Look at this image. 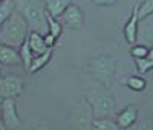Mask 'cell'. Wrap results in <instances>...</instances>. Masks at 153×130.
Instances as JSON below:
<instances>
[{"label":"cell","instance_id":"1","mask_svg":"<svg viewBox=\"0 0 153 130\" xmlns=\"http://www.w3.org/2000/svg\"><path fill=\"white\" fill-rule=\"evenodd\" d=\"M28 28L29 25L26 19L16 9L12 12V16L0 28V43L12 46L16 49L20 48L28 38Z\"/></svg>","mask_w":153,"mask_h":130},{"label":"cell","instance_id":"2","mask_svg":"<svg viewBox=\"0 0 153 130\" xmlns=\"http://www.w3.org/2000/svg\"><path fill=\"white\" fill-rule=\"evenodd\" d=\"M86 103L89 104L92 112L94 120L98 118H112L117 110V103L112 95V92L109 90V87H95L91 89L84 97Z\"/></svg>","mask_w":153,"mask_h":130},{"label":"cell","instance_id":"3","mask_svg":"<svg viewBox=\"0 0 153 130\" xmlns=\"http://www.w3.org/2000/svg\"><path fill=\"white\" fill-rule=\"evenodd\" d=\"M16 9L26 19L31 31L42 32L48 29L46 6L37 0H16Z\"/></svg>","mask_w":153,"mask_h":130},{"label":"cell","instance_id":"4","mask_svg":"<svg viewBox=\"0 0 153 130\" xmlns=\"http://www.w3.org/2000/svg\"><path fill=\"white\" fill-rule=\"evenodd\" d=\"M87 71L92 74V77L101 86L109 87L115 75V71H117V58L110 55H101L92 58L87 63Z\"/></svg>","mask_w":153,"mask_h":130},{"label":"cell","instance_id":"5","mask_svg":"<svg viewBox=\"0 0 153 130\" xmlns=\"http://www.w3.org/2000/svg\"><path fill=\"white\" fill-rule=\"evenodd\" d=\"M2 121L6 130H17L20 127V116L17 113V104L14 98H6L0 104Z\"/></svg>","mask_w":153,"mask_h":130},{"label":"cell","instance_id":"6","mask_svg":"<svg viewBox=\"0 0 153 130\" xmlns=\"http://www.w3.org/2000/svg\"><path fill=\"white\" fill-rule=\"evenodd\" d=\"M23 92V80L16 75L0 78V98H17Z\"/></svg>","mask_w":153,"mask_h":130},{"label":"cell","instance_id":"7","mask_svg":"<svg viewBox=\"0 0 153 130\" xmlns=\"http://www.w3.org/2000/svg\"><path fill=\"white\" fill-rule=\"evenodd\" d=\"M60 23H63L69 29H81L84 25V14L80 6L71 5L60 17Z\"/></svg>","mask_w":153,"mask_h":130},{"label":"cell","instance_id":"8","mask_svg":"<svg viewBox=\"0 0 153 130\" xmlns=\"http://www.w3.org/2000/svg\"><path fill=\"white\" fill-rule=\"evenodd\" d=\"M46 20H48V34L45 35V42L49 48H54L55 42L60 38L63 32V25L57 19H54L48 11H46Z\"/></svg>","mask_w":153,"mask_h":130},{"label":"cell","instance_id":"9","mask_svg":"<svg viewBox=\"0 0 153 130\" xmlns=\"http://www.w3.org/2000/svg\"><path fill=\"white\" fill-rule=\"evenodd\" d=\"M138 23H139V17H138V6H133L132 8V14L129 17V20L126 22L124 25V38L127 43L133 45L138 38Z\"/></svg>","mask_w":153,"mask_h":130},{"label":"cell","instance_id":"10","mask_svg":"<svg viewBox=\"0 0 153 130\" xmlns=\"http://www.w3.org/2000/svg\"><path fill=\"white\" fill-rule=\"evenodd\" d=\"M138 120V109L135 106H127L117 115V124L121 130H129Z\"/></svg>","mask_w":153,"mask_h":130},{"label":"cell","instance_id":"11","mask_svg":"<svg viewBox=\"0 0 153 130\" xmlns=\"http://www.w3.org/2000/svg\"><path fill=\"white\" fill-rule=\"evenodd\" d=\"M22 58H20V52L8 45H2L0 43V64H6V66H11V64H20Z\"/></svg>","mask_w":153,"mask_h":130},{"label":"cell","instance_id":"12","mask_svg":"<svg viewBox=\"0 0 153 130\" xmlns=\"http://www.w3.org/2000/svg\"><path fill=\"white\" fill-rule=\"evenodd\" d=\"M28 42H29V46H31V49H32V52L35 55L45 54V52L49 49V46L45 42V35H42V32L31 31L29 35H28Z\"/></svg>","mask_w":153,"mask_h":130},{"label":"cell","instance_id":"13","mask_svg":"<svg viewBox=\"0 0 153 130\" xmlns=\"http://www.w3.org/2000/svg\"><path fill=\"white\" fill-rule=\"evenodd\" d=\"M71 0H48L46 2V11L54 19H60L61 14L71 6Z\"/></svg>","mask_w":153,"mask_h":130},{"label":"cell","instance_id":"14","mask_svg":"<svg viewBox=\"0 0 153 130\" xmlns=\"http://www.w3.org/2000/svg\"><path fill=\"white\" fill-rule=\"evenodd\" d=\"M52 52H54V48H49L45 54H40V55H35L34 60H32V64H31V69L29 72L31 74H35L40 69H43L46 64L51 61V57H52Z\"/></svg>","mask_w":153,"mask_h":130},{"label":"cell","instance_id":"15","mask_svg":"<svg viewBox=\"0 0 153 130\" xmlns=\"http://www.w3.org/2000/svg\"><path fill=\"white\" fill-rule=\"evenodd\" d=\"M19 52H20V58H22V63H23L25 69H26V71L29 72L31 64H32V60H34L35 54L32 52V49H31V46H29L28 38H26V40H25V43L19 48Z\"/></svg>","mask_w":153,"mask_h":130},{"label":"cell","instance_id":"16","mask_svg":"<svg viewBox=\"0 0 153 130\" xmlns=\"http://www.w3.org/2000/svg\"><path fill=\"white\" fill-rule=\"evenodd\" d=\"M91 130H121V129L117 124V121H112V118H98L92 121Z\"/></svg>","mask_w":153,"mask_h":130},{"label":"cell","instance_id":"17","mask_svg":"<svg viewBox=\"0 0 153 130\" xmlns=\"http://www.w3.org/2000/svg\"><path fill=\"white\" fill-rule=\"evenodd\" d=\"M127 87H129L130 90H135V92H143V90L147 87V81H146V78L141 77V75H132L127 78V81H126Z\"/></svg>","mask_w":153,"mask_h":130},{"label":"cell","instance_id":"18","mask_svg":"<svg viewBox=\"0 0 153 130\" xmlns=\"http://www.w3.org/2000/svg\"><path fill=\"white\" fill-rule=\"evenodd\" d=\"M16 11V2L11 0H5L0 3V28L3 26V23L12 16V12Z\"/></svg>","mask_w":153,"mask_h":130},{"label":"cell","instance_id":"19","mask_svg":"<svg viewBox=\"0 0 153 130\" xmlns=\"http://www.w3.org/2000/svg\"><path fill=\"white\" fill-rule=\"evenodd\" d=\"M153 14V0H143L138 5V17L139 20H144Z\"/></svg>","mask_w":153,"mask_h":130},{"label":"cell","instance_id":"20","mask_svg":"<svg viewBox=\"0 0 153 130\" xmlns=\"http://www.w3.org/2000/svg\"><path fill=\"white\" fill-rule=\"evenodd\" d=\"M136 69H138V74H147L149 71L153 69V58H138L136 61Z\"/></svg>","mask_w":153,"mask_h":130},{"label":"cell","instance_id":"21","mask_svg":"<svg viewBox=\"0 0 153 130\" xmlns=\"http://www.w3.org/2000/svg\"><path fill=\"white\" fill-rule=\"evenodd\" d=\"M149 51H150V48H147V46H144V45H135V46L130 49V55H132L135 60H138V58H146V57L149 55Z\"/></svg>","mask_w":153,"mask_h":130},{"label":"cell","instance_id":"22","mask_svg":"<svg viewBox=\"0 0 153 130\" xmlns=\"http://www.w3.org/2000/svg\"><path fill=\"white\" fill-rule=\"evenodd\" d=\"M129 130H153V121L146 120V121H141V123H135Z\"/></svg>","mask_w":153,"mask_h":130},{"label":"cell","instance_id":"23","mask_svg":"<svg viewBox=\"0 0 153 130\" xmlns=\"http://www.w3.org/2000/svg\"><path fill=\"white\" fill-rule=\"evenodd\" d=\"M117 0H94L95 5H100V6H110V5H115Z\"/></svg>","mask_w":153,"mask_h":130},{"label":"cell","instance_id":"24","mask_svg":"<svg viewBox=\"0 0 153 130\" xmlns=\"http://www.w3.org/2000/svg\"><path fill=\"white\" fill-rule=\"evenodd\" d=\"M0 118H2V110H0ZM0 130H6L5 126H3V121H2V120H0Z\"/></svg>","mask_w":153,"mask_h":130},{"label":"cell","instance_id":"25","mask_svg":"<svg viewBox=\"0 0 153 130\" xmlns=\"http://www.w3.org/2000/svg\"><path fill=\"white\" fill-rule=\"evenodd\" d=\"M2 101H3V98H0V104H2Z\"/></svg>","mask_w":153,"mask_h":130},{"label":"cell","instance_id":"26","mask_svg":"<svg viewBox=\"0 0 153 130\" xmlns=\"http://www.w3.org/2000/svg\"><path fill=\"white\" fill-rule=\"evenodd\" d=\"M2 2H5V0H0V3H2Z\"/></svg>","mask_w":153,"mask_h":130},{"label":"cell","instance_id":"27","mask_svg":"<svg viewBox=\"0 0 153 130\" xmlns=\"http://www.w3.org/2000/svg\"><path fill=\"white\" fill-rule=\"evenodd\" d=\"M0 74H2V71H0Z\"/></svg>","mask_w":153,"mask_h":130}]
</instances>
